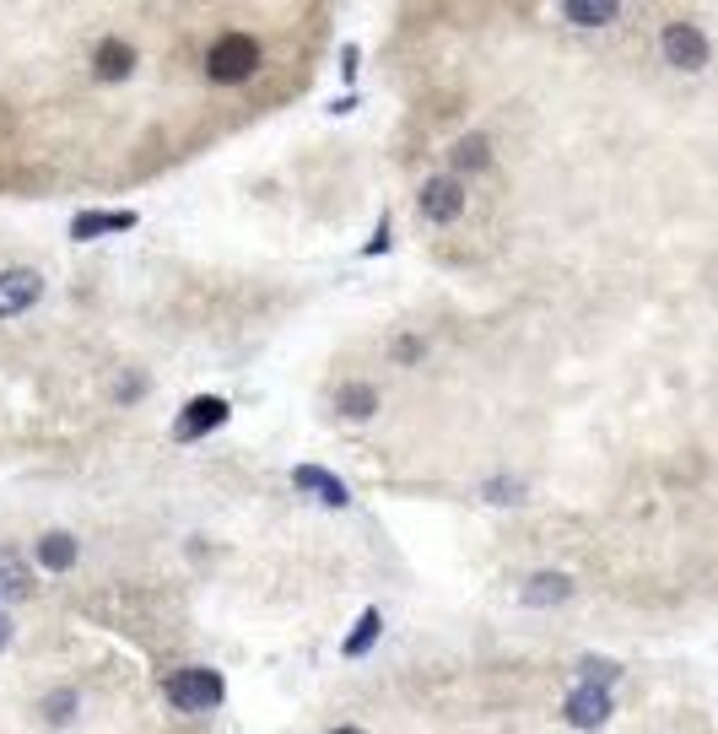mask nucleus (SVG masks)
<instances>
[{
	"mask_svg": "<svg viewBox=\"0 0 718 734\" xmlns=\"http://www.w3.org/2000/svg\"><path fill=\"white\" fill-rule=\"evenodd\" d=\"M136 227V216L130 211H87V216H76L71 222V238L76 244H87V238H103V233H130Z\"/></svg>",
	"mask_w": 718,
	"mask_h": 734,
	"instance_id": "nucleus-10",
	"label": "nucleus"
},
{
	"mask_svg": "<svg viewBox=\"0 0 718 734\" xmlns=\"http://www.w3.org/2000/svg\"><path fill=\"white\" fill-rule=\"evenodd\" d=\"M621 670H615L611 659H583V681H594V685H611Z\"/></svg>",
	"mask_w": 718,
	"mask_h": 734,
	"instance_id": "nucleus-18",
	"label": "nucleus"
},
{
	"mask_svg": "<svg viewBox=\"0 0 718 734\" xmlns=\"http://www.w3.org/2000/svg\"><path fill=\"white\" fill-rule=\"evenodd\" d=\"M71 708H76V691H60V696L50 702V719H54V724H65V719H71Z\"/></svg>",
	"mask_w": 718,
	"mask_h": 734,
	"instance_id": "nucleus-21",
	"label": "nucleus"
},
{
	"mask_svg": "<svg viewBox=\"0 0 718 734\" xmlns=\"http://www.w3.org/2000/svg\"><path fill=\"white\" fill-rule=\"evenodd\" d=\"M335 734H362V730H335Z\"/></svg>",
	"mask_w": 718,
	"mask_h": 734,
	"instance_id": "nucleus-24",
	"label": "nucleus"
},
{
	"mask_svg": "<svg viewBox=\"0 0 718 734\" xmlns=\"http://www.w3.org/2000/svg\"><path fill=\"white\" fill-rule=\"evenodd\" d=\"M335 411H341L346 422H367V416L378 411V390H373V384H346V390L335 394Z\"/></svg>",
	"mask_w": 718,
	"mask_h": 734,
	"instance_id": "nucleus-13",
	"label": "nucleus"
},
{
	"mask_svg": "<svg viewBox=\"0 0 718 734\" xmlns=\"http://www.w3.org/2000/svg\"><path fill=\"white\" fill-rule=\"evenodd\" d=\"M39 562H44L50 573H65V567L76 562V540L65 535V530H50V535H39Z\"/></svg>",
	"mask_w": 718,
	"mask_h": 734,
	"instance_id": "nucleus-14",
	"label": "nucleus"
},
{
	"mask_svg": "<svg viewBox=\"0 0 718 734\" xmlns=\"http://www.w3.org/2000/svg\"><path fill=\"white\" fill-rule=\"evenodd\" d=\"M567 594H572V578H567V573H535V578L524 584V605L546 610V605H562Z\"/></svg>",
	"mask_w": 718,
	"mask_h": 734,
	"instance_id": "nucleus-11",
	"label": "nucleus"
},
{
	"mask_svg": "<svg viewBox=\"0 0 718 734\" xmlns=\"http://www.w3.org/2000/svg\"><path fill=\"white\" fill-rule=\"evenodd\" d=\"M255 65H259V44L249 33H227V39H216L205 50V76L211 82H244V76H255Z\"/></svg>",
	"mask_w": 718,
	"mask_h": 734,
	"instance_id": "nucleus-2",
	"label": "nucleus"
},
{
	"mask_svg": "<svg viewBox=\"0 0 718 734\" xmlns=\"http://www.w3.org/2000/svg\"><path fill=\"white\" fill-rule=\"evenodd\" d=\"M162 696L179 713H211L222 702V676L216 670H173L168 685H162Z\"/></svg>",
	"mask_w": 718,
	"mask_h": 734,
	"instance_id": "nucleus-1",
	"label": "nucleus"
},
{
	"mask_svg": "<svg viewBox=\"0 0 718 734\" xmlns=\"http://www.w3.org/2000/svg\"><path fill=\"white\" fill-rule=\"evenodd\" d=\"M454 162H460V168H486V162H492V151H486V136H464L460 147H454Z\"/></svg>",
	"mask_w": 718,
	"mask_h": 734,
	"instance_id": "nucleus-17",
	"label": "nucleus"
},
{
	"mask_svg": "<svg viewBox=\"0 0 718 734\" xmlns=\"http://www.w3.org/2000/svg\"><path fill=\"white\" fill-rule=\"evenodd\" d=\"M6 642H11V616L0 610V648H6Z\"/></svg>",
	"mask_w": 718,
	"mask_h": 734,
	"instance_id": "nucleus-23",
	"label": "nucleus"
},
{
	"mask_svg": "<svg viewBox=\"0 0 718 734\" xmlns=\"http://www.w3.org/2000/svg\"><path fill=\"white\" fill-rule=\"evenodd\" d=\"M39 292H44L39 270H0V319H11V313L33 308Z\"/></svg>",
	"mask_w": 718,
	"mask_h": 734,
	"instance_id": "nucleus-7",
	"label": "nucleus"
},
{
	"mask_svg": "<svg viewBox=\"0 0 718 734\" xmlns=\"http://www.w3.org/2000/svg\"><path fill=\"white\" fill-rule=\"evenodd\" d=\"M227 422V400H216V394H201V400H190L184 411H179V438L184 443H195V438H205L211 427H222Z\"/></svg>",
	"mask_w": 718,
	"mask_h": 734,
	"instance_id": "nucleus-6",
	"label": "nucleus"
},
{
	"mask_svg": "<svg viewBox=\"0 0 718 734\" xmlns=\"http://www.w3.org/2000/svg\"><path fill=\"white\" fill-rule=\"evenodd\" d=\"M486 497H492V502H518L524 487H518V481H486Z\"/></svg>",
	"mask_w": 718,
	"mask_h": 734,
	"instance_id": "nucleus-20",
	"label": "nucleus"
},
{
	"mask_svg": "<svg viewBox=\"0 0 718 734\" xmlns=\"http://www.w3.org/2000/svg\"><path fill=\"white\" fill-rule=\"evenodd\" d=\"M421 216H432V222H460L464 216V190L454 173H438L421 184Z\"/></svg>",
	"mask_w": 718,
	"mask_h": 734,
	"instance_id": "nucleus-4",
	"label": "nucleus"
},
{
	"mask_svg": "<svg viewBox=\"0 0 718 734\" xmlns=\"http://www.w3.org/2000/svg\"><path fill=\"white\" fill-rule=\"evenodd\" d=\"M130 71H136V50L125 39H103L98 54H93V76L98 82H125Z\"/></svg>",
	"mask_w": 718,
	"mask_h": 734,
	"instance_id": "nucleus-9",
	"label": "nucleus"
},
{
	"mask_svg": "<svg viewBox=\"0 0 718 734\" xmlns=\"http://www.w3.org/2000/svg\"><path fill=\"white\" fill-rule=\"evenodd\" d=\"M292 487L308 491V497H319L324 508H346V502H352V497H346V487H341L330 470H319V465H298V470H292Z\"/></svg>",
	"mask_w": 718,
	"mask_h": 734,
	"instance_id": "nucleus-8",
	"label": "nucleus"
},
{
	"mask_svg": "<svg viewBox=\"0 0 718 734\" xmlns=\"http://www.w3.org/2000/svg\"><path fill=\"white\" fill-rule=\"evenodd\" d=\"M378 627H384V616H378V610H367V616L357 621V632L346 637V653H352V659H362V653L373 648V637H378Z\"/></svg>",
	"mask_w": 718,
	"mask_h": 734,
	"instance_id": "nucleus-16",
	"label": "nucleus"
},
{
	"mask_svg": "<svg viewBox=\"0 0 718 734\" xmlns=\"http://www.w3.org/2000/svg\"><path fill=\"white\" fill-rule=\"evenodd\" d=\"M421 351H427L421 336H400V341H395V362H421Z\"/></svg>",
	"mask_w": 718,
	"mask_h": 734,
	"instance_id": "nucleus-19",
	"label": "nucleus"
},
{
	"mask_svg": "<svg viewBox=\"0 0 718 734\" xmlns=\"http://www.w3.org/2000/svg\"><path fill=\"white\" fill-rule=\"evenodd\" d=\"M33 594V573H28V562H17V556H6L0 551V605H17V599H28Z\"/></svg>",
	"mask_w": 718,
	"mask_h": 734,
	"instance_id": "nucleus-12",
	"label": "nucleus"
},
{
	"mask_svg": "<svg viewBox=\"0 0 718 734\" xmlns=\"http://www.w3.org/2000/svg\"><path fill=\"white\" fill-rule=\"evenodd\" d=\"M141 384H147V379H141V373H130V379H119V400H141Z\"/></svg>",
	"mask_w": 718,
	"mask_h": 734,
	"instance_id": "nucleus-22",
	"label": "nucleus"
},
{
	"mask_svg": "<svg viewBox=\"0 0 718 734\" xmlns=\"http://www.w3.org/2000/svg\"><path fill=\"white\" fill-rule=\"evenodd\" d=\"M562 11H567V22H578V28H606V22H615V0H567Z\"/></svg>",
	"mask_w": 718,
	"mask_h": 734,
	"instance_id": "nucleus-15",
	"label": "nucleus"
},
{
	"mask_svg": "<svg viewBox=\"0 0 718 734\" xmlns=\"http://www.w3.org/2000/svg\"><path fill=\"white\" fill-rule=\"evenodd\" d=\"M562 719L572 730H600L611 719V685H594V681H578L567 691L562 702Z\"/></svg>",
	"mask_w": 718,
	"mask_h": 734,
	"instance_id": "nucleus-3",
	"label": "nucleus"
},
{
	"mask_svg": "<svg viewBox=\"0 0 718 734\" xmlns=\"http://www.w3.org/2000/svg\"><path fill=\"white\" fill-rule=\"evenodd\" d=\"M660 44H665V60L675 71H703L708 65V39L697 28H686V22H669Z\"/></svg>",
	"mask_w": 718,
	"mask_h": 734,
	"instance_id": "nucleus-5",
	"label": "nucleus"
}]
</instances>
